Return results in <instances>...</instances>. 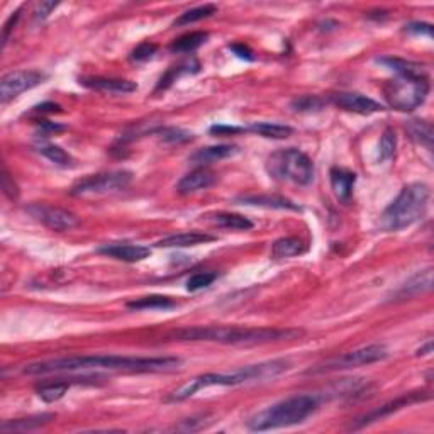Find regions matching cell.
I'll return each mask as SVG.
<instances>
[{
  "label": "cell",
  "mask_w": 434,
  "mask_h": 434,
  "mask_svg": "<svg viewBox=\"0 0 434 434\" xmlns=\"http://www.w3.org/2000/svg\"><path fill=\"white\" fill-rule=\"evenodd\" d=\"M182 365L177 356H155V358H136V356H70V358L44 360L27 365L24 368L26 375H50L63 372H172Z\"/></svg>",
  "instance_id": "1"
},
{
  "label": "cell",
  "mask_w": 434,
  "mask_h": 434,
  "mask_svg": "<svg viewBox=\"0 0 434 434\" xmlns=\"http://www.w3.org/2000/svg\"><path fill=\"white\" fill-rule=\"evenodd\" d=\"M302 334L300 330H275V327H239V326H196L173 332L180 341H214L233 346H257L295 339Z\"/></svg>",
  "instance_id": "2"
},
{
  "label": "cell",
  "mask_w": 434,
  "mask_h": 434,
  "mask_svg": "<svg viewBox=\"0 0 434 434\" xmlns=\"http://www.w3.org/2000/svg\"><path fill=\"white\" fill-rule=\"evenodd\" d=\"M290 365L287 360H271V362H263L257 365H248L233 373H205V375L196 377L190 380L189 384L182 385L178 391H175L168 397L172 402H182V400L189 399L194 393H197L201 388L205 387H234V385L251 384V382H266V380L275 379V377L282 375L287 372Z\"/></svg>",
  "instance_id": "3"
},
{
  "label": "cell",
  "mask_w": 434,
  "mask_h": 434,
  "mask_svg": "<svg viewBox=\"0 0 434 434\" xmlns=\"http://www.w3.org/2000/svg\"><path fill=\"white\" fill-rule=\"evenodd\" d=\"M319 400L314 395H294L290 399L280 400L270 405L265 411L255 414L248 421L251 431H270V429L289 428V426L300 424L316 412Z\"/></svg>",
  "instance_id": "4"
},
{
  "label": "cell",
  "mask_w": 434,
  "mask_h": 434,
  "mask_svg": "<svg viewBox=\"0 0 434 434\" xmlns=\"http://www.w3.org/2000/svg\"><path fill=\"white\" fill-rule=\"evenodd\" d=\"M429 187L424 184L405 185L395 201L384 210L380 226L385 231H400L424 217L429 204Z\"/></svg>",
  "instance_id": "5"
},
{
  "label": "cell",
  "mask_w": 434,
  "mask_h": 434,
  "mask_svg": "<svg viewBox=\"0 0 434 434\" xmlns=\"http://www.w3.org/2000/svg\"><path fill=\"white\" fill-rule=\"evenodd\" d=\"M266 172L270 177L295 185H309L314 180V163L300 149L289 148L275 151L266 160Z\"/></svg>",
  "instance_id": "6"
},
{
  "label": "cell",
  "mask_w": 434,
  "mask_h": 434,
  "mask_svg": "<svg viewBox=\"0 0 434 434\" xmlns=\"http://www.w3.org/2000/svg\"><path fill=\"white\" fill-rule=\"evenodd\" d=\"M384 93L395 111L411 112L424 104L429 93V82L424 75H397V79L385 83Z\"/></svg>",
  "instance_id": "7"
},
{
  "label": "cell",
  "mask_w": 434,
  "mask_h": 434,
  "mask_svg": "<svg viewBox=\"0 0 434 434\" xmlns=\"http://www.w3.org/2000/svg\"><path fill=\"white\" fill-rule=\"evenodd\" d=\"M133 173L126 170L104 172L97 175H88L76 182L70 189L73 197H100L107 194H116L126 190L131 184Z\"/></svg>",
  "instance_id": "8"
},
{
  "label": "cell",
  "mask_w": 434,
  "mask_h": 434,
  "mask_svg": "<svg viewBox=\"0 0 434 434\" xmlns=\"http://www.w3.org/2000/svg\"><path fill=\"white\" fill-rule=\"evenodd\" d=\"M387 356V346H384V344H368V346L358 348V350L355 351H348L341 356H334V358L316 365L314 368H309L307 373H309V375H319V373L350 370V368L363 367V365L382 362Z\"/></svg>",
  "instance_id": "9"
},
{
  "label": "cell",
  "mask_w": 434,
  "mask_h": 434,
  "mask_svg": "<svg viewBox=\"0 0 434 434\" xmlns=\"http://www.w3.org/2000/svg\"><path fill=\"white\" fill-rule=\"evenodd\" d=\"M46 75L38 70H15L6 73L0 80V100L4 104L21 95L22 92L31 90L44 82Z\"/></svg>",
  "instance_id": "10"
},
{
  "label": "cell",
  "mask_w": 434,
  "mask_h": 434,
  "mask_svg": "<svg viewBox=\"0 0 434 434\" xmlns=\"http://www.w3.org/2000/svg\"><path fill=\"white\" fill-rule=\"evenodd\" d=\"M27 214L38 222L50 228L51 231H68L73 229L79 224V217L70 210L60 209V207H53L46 204H32L27 207Z\"/></svg>",
  "instance_id": "11"
},
{
  "label": "cell",
  "mask_w": 434,
  "mask_h": 434,
  "mask_svg": "<svg viewBox=\"0 0 434 434\" xmlns=\"http://www.w3.org/2000/svg\"><path fill=\"white\" fill-rule=\"evenodd\" d=\"M431 399V395H429L428 392H411V393H404V395L397 397V399L391 400V402L384 404L382 407L375 409V411L365 414L363 417H360L358 421H356L355 426H351L353 429H360V428H365V426L375 423V421H380L384 419V417L391 416V414L400 411V409L404 407H409V405L412 404H417V402H424V400H429Z\"/></svg>",
  "instance_id": "12"
},
{
  "label": "cell",
  "mask_w": 434,
  "mask_h": 434,
  "mask_svg": "<svg viewBox=\"0 0 434 434\" xmlns=\"http://www.w3.org/2000/svg\"><path fill=\"white\" fill-rule=\"evenodd\" d=\"M332 104L338 105L339 109L348 112H355V114H362V116H370L375 114V112H382L385 111V107L382 104H379L377 100L370 99V97H365L362 93L356 92H339L331 95Z\"/></svg>",
  "instance_id": "13"
},
{
  "label": "cell",
  "mask_w": 434,
  "mask_h": 434,
  "mask_svg": "<svg viewBox=\"0 0 434 434\" xmlns=\"http://www.w3.org/2000/svg\"><path fill=\"white\" fill-rule=\"evenodd\" d=\"M99 253L107 255V257L119 259L126 263H137L143 262L149 257V248L143 245H131V243H114V245H105L99 248Z\"/></svg>",
  "instance_id": "14"
},
{
  "label": "cell",
  "mask_w": 434,
  "mask_h": 434,
  "mask_svg": "<svg viewBox=\"0 0 434 434\" xmlns=\"http://www.w3.org/2000/svg\"><path fill=\"white\" fill-rule=\"evenodd\" d=\"M80 85L105 93H131L137 90V85L131 80L104 79V76H83L80 79Z\"/></svg>",
  "instance_id": "15"
},
{
  "label": "cell",
  "mask_w": 434,
  "mask_h": 434,
  "mask_svg": "<svg viewBox=\"0 0 434 434\" xmlns=\"http://www.w3.org/2000/svg\"><path fill=\"white\" fill-rule=\"evenodd\" d=\"M216 241V238L207 233H198V231H189V233H178L166 236L155 243L156 248H189V246L205 245V243Z\"/></svg>",
  "instance_id": "16"
},
{
  "label": "cell",
  "mask_w": 434,
  "mask_h": 434,
  "mask_svg": "<svg viewBox=\"0 0 434 434\" xmlns=\"http://www.w3.org/2000/svg\"><path fill=\"white\" fill-rule=\"evenodd\" d=\"M214 182H216V175L210 170L197 168L178 182L177 192L180 196H190V194H196L198 190L209 189Z\"/></svg>",
  "instance_id": "17"
},
{
  "label": "cell",
  "mask_w": 434,
  "mask_h": 434,
  "mask_svg": "<svg viewBox=\"0 0 434 434\" xmlns=\"http://www.w3.org/2000/svg\"><path fill=\"white\" fill-rule=\"evenodd\" d=\"M355 184L356 175L350 172V170L338 168V166L331 170V187L332 190H334V196L341 202H344V204H348V202L351 201Z\"/></svg>",
  "instance_id": "18"
},
{
  "label": "cell",
  "mask_w": 434,
  "mask_h": 434,
  "mask_svg": "<svg viewBox=\"0 0 434 434\" xmlns=\"http://www.w3.org/2000/svg\"><path fill=\"white\" fill-rule=\"evenodd\" d=\"M236 153H238V146H234V144L209 146V148H202L194 153V155L190 156V161H192L194 165H198L201 168H204L205 165H210L219 160H224V158L236 155Z\"/></svg>",
  "instance_id": "19"
},
{
  "label": "cell",
  "mask_w": 434,
  "mask_h": 434,
  "mask_svg": "<svg viewBox=\"0 0 434 434\" xmlns=\"http://www.w3.org/2000/svg\"><path fill=\"white\" fill-rule=\"evenodd\" d=\"M431 289H433V269H428L424 271H419L417 275H414L405 285H402V289L397 292L395 297L409 299L414 297V295L429 292Z\"/></svg>",
  "instance_id": "20"
},
{
  "label": "cell",
  "mask_w": 434,
  "mask_h": 434,
  "mask_svg": "<svg viewBox=\"0 0 434 434\" xmlns=\"http://www.w3.org/2000/svg\"><path fill=\"white\" fill-rule=\"evenodd\" d=\"M51 419H55V414H41V416L26 417V419H15V421H4L0 424V431L2 433H24L38 429L41 426L48 424Z\"/></svg>",
  "instance_id": "21"
},
{
  "label": "cell",
  "mask_w": 434,
  "mask_h": 434,
  "mask_svg": "<svg viewBox=\"0 0 434 434\" xmlns=\"http://www.w3.org/2000/svg\"><path fill=\"white\" fill-rule=\"evenodd\" d=\"M238 202L246 205L266 207V209H280V210H299V205L280 196H245L239 197Z\"/></svg>",
  "instance_id": "22"
},
{
  "label": "cell",
  "mask_w": 434,
  "mask_h": 434,
  "mask_svg": "<svg viewBox=\"0 0 434 434\" xmlns=\"http://www.w3.org/2000/svg\"><path fill=\"white\" fill-rule=\"evenodd\" d=\"M128 307L133 311H166L177 307V302L166 295H146V297L129 300Z\"/></svg>",
  "instance_id": "23"
},
{
  "label": "cell",
  "mask_w": 434,
  "mask_h": 434,
  "mask_svg": "<svg viewBox=\"0 0 434 434\" xmlns=\"http://www.w3.org/2000/svg\"><path fill=\"white\" fill-rule=\"evenodd\" d=\"M245 133H253V135L266 137V140H287L292 136L294 129L290 126L277 123H253L245 128Z\"/></svg>",
  "instance_id": "24"
},
{
  "label": "cell",
  "mask_w": 434,
  "mask_h": 434,
  "mask_svg": "<svg viewBox=\"0 0 434 434\" xmlns=\"http://www.w3.org/2000/svg\"><path fill=\"white\" fill-rule=\"evenodd\" d=\"M307 246L302 239L299 238H282L277 239L271 246V255L273 258L283 259V258H294L299 257V255L306 253Z\"/></svg>",
  "instance_id": "25"
},
{
  "label": "cell",
  "mask_w": 434,
  "mask_h": 434,
  "mask_svg": "<svg viewBox=\"0 0 434 434\" xmlns=\"http://www.w3.org/2000/svg\"><path fill=\"white\" fill-rule=\"evenodd\" d=\"M210 221H212L214 224L221 226V228L236 229V231H250L253 229L255 226L248 217L233 212H216L210 216Z\"/></svg>",
  "instance_id": "26"
},
{
  "label": "cell",
  "mask_w": 434,
  "mask_h": 434,
  "mask_svg": "<svg viewBox=\"0 0 434 434\" xmlns=\"http://www.w3.org/2000/svg\"><path fill=\"white\" fill-rule=\"evenodd\" d=\"M405 129H407L409 136H411L417 144L426 146V148L431 151V148H433V128H431V124L426 123V121H421V119H412V121H409L407 126H405Z\"/></svg>",
  "instance_id": "27"
},
{
  "label": "cell",
  "mask_w": 434,
  "mask_h": 434,
  "mask_svg": "<svg viewBox=\"0 0 434 434\" xmlns=\"http://www.w3.org/2000/svg\"><path fill=\"white\" fill-rule=\"evenodd\" d=\"M209 34L204 31H194L189 32V34L180 36V38L175 39L172 43V51L175 53H192L196 51L197 48H201L202 44L207 41Z\"/></svg>",
  "instance_id": "28"
},
{
  "label": "cell",
  "mask_w": 434,
  "mask_h": 434,
  "mask_svg": "<svg viewBox=\"0 0 434 434\" xmlns=\"http://www.w3.org/2000/svg\"><path fill=\"white\" fill-rule=\"evenodd\" d=\"M72 387V382L68 380H56V382H46L41 387H38V395L41 397L44 402L51 404L56 400L63 399L65 393L68 392V388Z\"/></svg>",
  "instance_id": "29"
},
{
  "label": "cell",
  "mask_w": 434,
  "mask_h": 434,
  "mask_svg": "<svg viewBox=\"0 0 434 434\" xmlns=\"http://www.w3.org/2000/svg\"><path fill=\"white\" fill-rule=\"evenodd\" d=\"M198 70H201V65H198L197 60H187V62L180 63L178 67H173L170 68V72L166 73L165 76H161L160 83H158V88H166L170 87L175 80L178 79V76L182 75H189V73H197Z\"/></svg>",
  "instance_id": "30"
},
{
  "label": "cell",
  "mask_w": 434,
  "mask_h": 434,
  "mask_svg": "<svg viewBox=\"0 0 434 434\" xmlns=\"http://www.w3.org/2000/svg\"><path fill=\"white\" fill-rule=\"evenodd\" d=\"M38 151L41 153L44 158L51 161V163L63 166V168H68V166H73V158L70 153L65 151L63 148L56 144H39Z\"/></svg>",
  "instance_id": "31"
},
{
  "label": "cell",
  "mask_w": 434,
  "mask_h": 434,
  "mask_svg": "<svg viewBox=\"0 0 434 434\" xmlns=\"http://www.w3.org/2000/svg\"><path fill=\"white\" fill-rule=\"evenodd\" d=\"M379 63L391 68L397 75H423V67L419 63L405 62L400 58H380Z\"/></svg>",
  "instance_id": "32"
},
{
  "label": "cell",
  "mask_w": 434,
  "mask_h": 434,
  "mask_svg": "<svg viewBox=\"0 0 434 434\" xmlns=\"http://www.w3.org/2000/svg\"><path fill=\"white\" fill-rule=\"evenodd\" d=\"M217 7L212 6V4H205V6L196 7V9H190L184 12L180 18L175 21V26H185V24H192L197 21H202V19L210 18L212 14H216Z\"/></svg>",
  "instance_id": "33"
},
{
  "label": "cell",
  "mask_w": 434,
  "mask_h": 434,
  "mask_svg": "<svg viewBox=\"0 0 434 434\" xmlns=\"http://www.w3.org/2000/svg\"><path fill=\"white\" fill-rule=\"evenodd\" d=\"M216 278H217V273H214V271H201V273L192 275V277L187 280V290L197 292V290L207 289L209 285H212Z\"/></svg>",
  "instance_id": "34"
},
{
  "label": "cell",
  "mask_w": 434,
  "mask_h": 434,
  "mask_svg": "<svg viewBox=\"0 0 434 434\" xmlns=\"http://www.w3.org/2000/svg\"><path fill=\"white\" fill-rule=\"evenodd\" d=\"M397 137L392 129H385L382 137H380V161H388L395 153Z\"/></svg>",
  "instance_id": "35"
},
{
  "label": "cell",
  "mask_w": 434,
  "mask_h": 434,
  "mask_svg": "<svg viewBox=\"0 0 434 434\" xmlns=\"http://www.w3.org/2000/svg\"><path fill=\"white\" fill-rule=\"evenodd\" d=\"M323 105H324V100L316 95L299 97V99H295L294 102H292V107H294V111H297V112H314V111H319V109H323Z\"/></svg>",
  "instance_id": "36"
},
{
  "label": "cell",
  "mask_w": 434,
  "mask_h": 434,
  "mask_svg": "<svg viewBox=\"0 0 434 434\" xmlns=\"http://www.w3.org/2000/svg\"><path fill=\"white\" fill-rule=\"evenodd\" d=\"M155 135H160L161 140L168 141V143H185V141L192 140V135H190V133L177 128L158 129V131H155Z\"/></svg>",
  "instance_id": "37"
},
{
  "label": "cell",
  "mask_w": 434,
  "mask_h": 434,
  "mask_svg": "<svg viewBox=\"0 0 434 434\" xmlns=\"http://www.w3.org/2000/svg\"><path fill=\"white\" fill-rule=\"evenodd\" d=\"M156 50H158L156 44L143 43L131 53V60L133 62H146V60H149L153 55H155Z\"/></svg>",
  "instance_id": "38"
},
{
  "label": "cell",
  "mask_w": 434,
  "mask_h": 434,
  "mask_svg": "<svg viewBox=\"0 0 434 434\" xmlns=\"http://www.w3.org/2000/svg\"><path fill=\"white\" fill-rule=\"evenodd\" d=\"M2 189H4V192L7 194V197L12 198V201L19 197L18 185L14 184V180H12L11 175H9V173H7V170H6V168H4V172H2Z\"/></svg>",
  "instance_id": "39"
},
{
  "label": "cell",
  "mask_w": 434,
  "mask_h": 434,
  "mask_svg": "<svg viewBox=\"0 0 434 434\" xmlns=\"http://www.w3.org/2000/svg\"><path fill=\"white\" fill-rule=\"evenodd\" d=\"M405 31H407L409 34L428 36V38H431V34H433L431 24H428V22H412V24H409V26H405Z\"/></svg>",
  "instance_id": "40"
},
{
  "label": "cell",
  "mask_w": 434,
  "mask_h": 434,
  "mask_svg": "<svg viewBox=\"0 0 434 434\" xmlns=\"http://www.w3.org/2000/svg\"><path fill=\"white\" fill-rule=\"evenodd\" d=\"M245 128H236V126H212L210 133L217 136H228V135H236V133H243Z\"/></svg>",
  "instance_id": "41"
},
{
  "label": "cell",
  "mask_w": 434,
  "mask_h": 434,
  "mask_svg": "<svg viewBox=\"0 0 434 434\" xmlns=\"http://www.w3.org/2000/svg\"><path fill=\"white\" fill-rule=\"evenodd\" d=\"M56 7H58V4L56 2H41V4H38V7H36V19H44V18H48V15L51 14L53 11L56 9Z\"/></svg>",
  "instance_id": "42"
},
{
  "label": "cell",
  "mask_w": 434,
  "mask_h": 434,
  "mask_svg": "<svg viewBox=\"0 0 434 434\" xmlns=\"http://www.w3.org/2000/svg\"><path fill=\"white\" fill-rule=\"evenodd\" d=\"M229 48L234 51V55L239 56V58H241V60H248V62H251V60H253V51H251L248 46H245V44L236 43V44H231Z\"/></svg>",
  "instance_id": "43"
},
{
  "label": "cell",
  "mask_w": 434,
  "mask_h": 434,
  "mask_svg": "<svg viewBox=\"0 0 434 434\" xmlns=\"http://www.w3.org/2000/svg\"><path fill=\"white\" fill-rule=\"evenodd\" d=\"M39 126H41L43 129H46V131L50 133H56V131H63L65 126H60V124H53L50 123V121H39Z\"/></svg>",
  "instance_id": "44"
},
{
  "label": "cell",
  "mask_w": 434,
  "mask_h": 434,
  "mask_svg": "<svg viewBox=\"0 0 434 434\" xmlns=\"http://www.w3.org/2000/svg\"><path fill=\"white\" fill-rule=\"evenodd\" d=\"M60 105L56 104H43L39 107H34V112H58Z\"/></svg>",
  "instance_id": "45"
},
{
  "label": "cell",
  "mask_w": 434,
  "mask_h": 434,
  "mask_svg": "<svg viewBox=\"0 0 434 434\" xmlns=\"http://www.w3.org/2000/svg\"><path fill=\"white\" fill-rule=\"evenodd\" d=\"M431 353H433V341H428L424 344V346H421L419 350H417L416 355L417 356H428V355H431Z\"/></svg>",
  "instance_id": "46"
}]
</instances>
